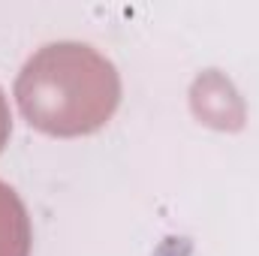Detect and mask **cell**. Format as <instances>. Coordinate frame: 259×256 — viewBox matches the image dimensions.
<instances>
[{"mask_svg": "<svg viewBox=\"0 0 259 256\" xmlns=\"http://www.w3.org/2000/svg\"><path fill=\"white\" fill-rule=\"evenodd\" d=\"M24 121L49 136H88L109 124L121 103L115 64L84 42L42 46L15 78Z\"/></svg>", "mask_w": 259, "mask_h": 256, "instance_id": "obj_1", "label": "cell"}, {"mask_svg": "<svg viewBox=\"0 0 259 256\" xmlns=\"http://www.w3.org/2000/svg\"><path fill=\"white\" fill-rule=\"evenodd\" d=\"M30 217L24 202L0 181V256H30Z\"/></svg>", "mask_w": 259, "mask_h": 256, "instance_id": "obj_2", "label": "cell"}, {"mask_svg": "<svg viewBox=\"0 0 259 256\" xmlns=\"http://www.w3.org/2000/svg\"><path fill=\"white\" fill-rule=\"evenodd\" d=\"M9 127H12V121H9V106H6V97H3V91H0V151H3V145H6V139H9Z\"/></svg>", "mask_w": 259, "mask_h": 256, "instance_id": "obj_3", "label": "cell"}]
</instances>
